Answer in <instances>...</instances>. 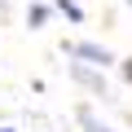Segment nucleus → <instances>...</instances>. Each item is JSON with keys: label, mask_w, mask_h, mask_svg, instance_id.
Instances as JSON below:
<instances>
[{"label": "nucleus", "mask_w": 132, "mask_h": 132, "mask_svg": "<svg viewBox=\"0 0 132 132\" xmlns=\"http://www.w3.org/2000/svg\"><path fill=\"white\" fill-rule=\"evenodd\" d=\"M0 132H13V128H0Z\"/></svg>", "instance_id": "39448f33"}, {"label": "nucleus", "mask_w": 132, "mask_h": 132, "mask_svg": "<svg viewBox=\"0 0 132 132\" xmlns=\"http://www.w3.org/2000/svg\"><path fill=\"white\" fill-rule=\"evenodd\" d=\"M66 53H71V57H84L88 66H110V62H114L110 48H101V44H93V40H75V44H66Z\"/></svg>", "instance_id": "f257e3e1"}, {"label": "nucleus", "mask_w": 132, "mask_h": 132, "mask_svg": "<svg viewBox=\"0 0 132 132\" xmlns=\"http://www.w3.org/2000/svg\"><path fill=\"white\" fill-rule=\"evenodd\" d=\"M84 132H110V128H106V123H97L93 114H84Z\"/></svg>", "instance_id": "20e7f679"}, {"label": "nucleus", "mask_w": 132, "mask_h": 132, "mask_svg": "<svg viewBox=\"0 0 132 132\" xmlns=\"http://www.w3.org/2000/svg\"><path fill=\"white\" fill-rule=\"evenodd\" d=\"M44 18H48V5H31L27 9V22L31 27H44Z\"/></svg>", "instance_id": "7ed1b4c3"}, {"label": "nucleus", "mask_w": 132, "mask_h": 132, "mask_svg": "<svg viewBox=\"0 0 132 132\" xmlns=\"http://www.w3.org/2000/svg\"><path fill=\"white\" fill-rule=\"evenodd\" d=\"M53 5H57V9L66 13V18H71V22H84V9L75 5V0H53Z\"/></svg>", "instance_id": "f03ea898"}]
</instances>
